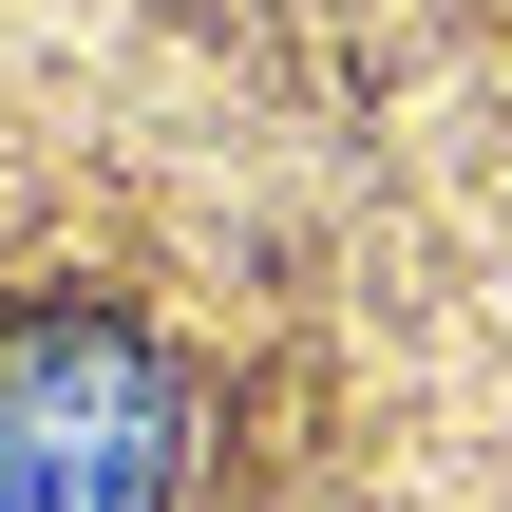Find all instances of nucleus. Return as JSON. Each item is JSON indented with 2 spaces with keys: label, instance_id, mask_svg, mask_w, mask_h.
I'll use <instances>...</instances> for the list:
<instances>
[{
  "label": "nucleus",
  "instance_id": "1",
  "mask_svg": "<svg viewBox=\"0 0 512 512\" xmlns=\"http://www.w3.org/2000/svg\"><path fill=\"white\" fill-rule=\"evenodd\" d=\"M380 152L304 0H0V512H190Z\"/></svg>",
  "mask_w": 512,
  "mask_h": 512
}]
</instances>
